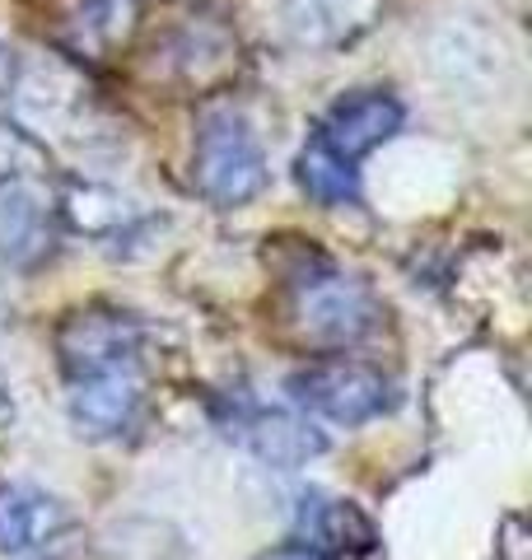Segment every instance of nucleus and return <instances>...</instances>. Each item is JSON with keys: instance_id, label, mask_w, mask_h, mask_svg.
<instances>
[{"instance_id": "obj_1", "label": "nucleus", "mask_w": 532, "mask_h": 560, "mask_svg": "<svg viewBox=\"0 0 532 560\" xmlns=\"http://www.w3.org/2000/svg\"><path fill=\"white\" fill-rule=\"evenodd\" d=\"M290 313H294L299 337H304L309 346H323V350L360 346L369 331L383 323L379 294L369 290L360 276L332 271L327 261H317L313 271L294 276Z\"/></svg>"}, {"instance_id": "obj_2", "label": "nucleus", "mask_w": 532, "mask_h": 560, "mask_svg": "<svg viewBox=\"0 0 532 560\" xmlns=\"http://www.w3.org/2000/svg\"><path fill=\"white\" fill-rule=\"evenodd\" d=\"M192 183L216 206H243L266 187V154L239 113H210L201 121Z\"/></svg>"}, {"instance_id": "obj_3", "label": "nucleus", "mask_w": 532, "mask_h": 560, "mask_svg": "<svg viewBox=\"0 0 532 560\" xmlns=\"http://www.w3.org/2000/svg\"><path fill=\"white\" fill-rule=\"evenodd\" d=\"M286 388L294 397V407L323 416L332 425H365V420H374L393 407L388 378L374 370V364L346 360V355L304 364L299 374H290Z\"/></svg>"}, {"instance_id": "obj_4", "label": "nucleus", "mask_w": 532, "mask_h": 560, "mask_svg": "<svg viewBox=\"0 0 532 560\" xmlns=\"http://www.w3.org/2000/svg\"><path fill=\"white\" fill-rule=\"evenodd\" d=\"M140 341H146L140 318L113 304H84V308H70L57 327V360L66 378L76 383V378H94V374L136 364Z\"/></svg>"}, {"instance_id": "obj_5", "label": "nucleus", "mask_w": 532, "mask_h": 560, "mask_svg": "<svg viewBox=\"0 0 532 560\" xmlns=\"http://www.w3.org/2000/svg\"><path fill=\"white\" fill-rule=\"evenodd\" d=\"M402 117H406L402 103L388 90H355L332 103L313 136L332 154H342L346 164H360L369 150H379L383 140H393L402 131Z\"/></svg>"}, {"instance_id": "obj_6", "label": "nucleus", "mask_w": 532, "mask_h": 560, "mask_svg": "<svg viewBox=\"0 0 532 560\" xmlns=\"http://www.w3.org/2000/svg\"><path fill=\"white\" fill-rule=\"evenodd\" d=\"M140 407H146L140 364L70 383V420H76V430L89 434V440H117V434H127L136 425Z\"/></svg>"}, {"instance_id": "obj_7", "label": "nucleus", "mask_w": 532, "mask_h": 560, "mask_svg": "<svg viewBox=\"0 0 532 560\" xmlns=\"http://www.w3.org/2000/svg\"><path fill=\"white\" fill-rule=\"evenodd\" d=\"M229 434L262 458L266 467H304L309 458L327 448V434L313 425L309 416H294V411H266V407H247L234 416Z\"/></svg>"}, {"instance_id": "obj_8", "label": "nucleus", "mask_w": 532, "mask_h": 560, "mask_svg": "<svg viewBox=\"0 0 532 560\" xmlns=\"http://www.w3.org/2000/svg\"><path fill=\"white\" fill-rule=\"evenodd\" d=\"M294 528L299 537L309 541V547L317 551H350V556H365L374 551V523H369V514L360 510V504H350L342 495H327V490H304L294 504Z\"/></svg>"}, {"instance_id": "obj_9", "label": "nucleus", "mask_w": 532, "mask_h": 560, "mask_svg": "<svg viewBox=\"0 0 532 560\" xmlns=\"http://www.w3.org/2000/svg\"><path fill=\"white\" fill-rule=\"evenodd\" d=\"M51 248H57V206L28 183L10 187V197L0 201V257L10 267H38Z\"/></svg>"}, {"instance_id": "obj_10", "label": "nucleus", "mask_w": 532, "mask_h": 560, "mask_svg": "<svg viewBox=\"0 0 532 560\" xmlns=\"http://www.w3.org/2000/svg\"><path fill=\"white\" fill-rule=\"evenodd\" d=\"M70 528V510L43 486L5 481L0 486V551H33Z\"/></svg>"}, {"instance_id": "obj_11", "label": "nucleus", "mask_w": 532, "mask_h": 560, "mask_svg": "<svg viewBox=\"0 0 532 560\" xmlns=\"http://www.w3.org/2000/svg\"><path fill=\"white\" fill-rule=\"evenodd\" d=\"M383 0H286V24L309 47H342L374 28Z\"/></svg>"}, {"instance_id": "obj_12", "label": "nucleus", "mask_w": 532, "mask_h": 560, "mask_svg": "<svg viewBox=\"0 0 532 560\" xmlns=\"http://www.w3.org/2000/svg\"><path fill=\"white\" fill-rule=\"evenodd\" d=\"M294 183L304 187V197L317 206H355L360 201V173H355V164H346L342 154H332L317 136L299 150Z\"/></svg>"}, {"instance_id": "obj_13", "label": "nucleus", "mask_w": 532, "mask_h": 560, "mask_svg": "<svg viewBox=\"0 0 532 560\" xmlns=\"http://www.w3.org/2000/svg\"><path fill=\"white\" fill-rule=\"evenodd\" d=\"M51 173V150L33 136L24 121H14L0 103V183L5 187H20L33 178H47Z\"/></svg>"}, {"instance_id": "obj_14", "label": "nucleus", "mask_w": 532, "mask_h": 560, "mask_svg": "<svg viewBox=\"0 0 532 560\" xmlns=\"http://www.w3.org/2000/svg\"><path fill=\"white\" fill-rule=\"evenodd\" d=\"M70 197H76V201H89V210H61V215L76 224V230H84V234H113V230H122V224L131 220L127 201H122L113 187L76 183V187H70Z\"/></svg>"}, {"instance_id": "obj_15", "label": "nucleus", "mask_w": 532, "mask_h": 560, "mask_svg": "<svg viewBox=\"0 0 532 560\" xmlns=\"http://www.w3.org/2000/svg\"><path fill=\"white\" fill-rule=\"evenodd\" d=\"M253 560H336V556L309 547V541H286V547H266V551L253 556Z\"/></svg>"}, {"instance_id": "obj_16", "label": "nucleus", "mask_w": 532, "mask_h": 560, "mask_svg": "<svg viewBox=\"0 0 532 560\" xmlns=\"http://www.w3.org/2000/svg\"><path fill=\"white\" fill-rule=\"evenodd\" d=\"M10 416V397H5V383H0V420Z\"/></svg>"}]
</instances>
